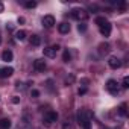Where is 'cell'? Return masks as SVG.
Instances as JSON below:
<instances>
[{"instance_id": "cb8c5ba5", "label": "cell", "mask_w": 129, "mask_h": 129, "mask_svg": "<svg viewBox=\"0 0 129 129\" xmlns=\"http://www.w3.org/2000/svg\"><path fill=\"white\" fill-rule=\"evenodd\" d=\"M30 96H32L34 99H37V97L40 96V91H38V90H32V91H30Z\"/></svg>"}, {"instance_id": "6da1fadb", "label": "cell", "mask_w": 129, "mask_h": 129, "mask_svg": "<svg viewBox=\"0 0 129 129\" xmlns=\"http://www.w3.org/2000/svg\"><path fill=\"white\" fill-rule=\"evenodd\" d=\"M78 123L82 129H91V114L87 108H81L78 111Z\"/></svg>"}, {"instance_id": "30bf717a", "label": "cell", "mask_w": 129, "mask_h": 129, "mask_svg": "<svg viewBox=\"0 0 129 129\" xmlns=\"http://www.w3.org/2000/svg\"><path fill=\"white\" fill-rule=\"evenodd\" d=\"M100 34H102L105 38H108V37L111 35V23H109V21L105 23L103 26H100Z\"/></svg>"}, {"instance_id": "3957f363", "label": "cell", "mask_w": 129, "mask_h": 129, "mask_svg": "<svg viewBox=\"0 0 129 129\" xmlns=\"http://www.w3.org/2000/svg\"><path fill=\"white\" fill-rule=\"evenodd\" d=\"M106 90H108L112 96H117V94L120 93L118 84H117V81H114V79H109V81L106 82Z\"/></svg>"}, {"instance_id": "ffe728a7", "label": "cell", "mask_w": 129, "mask_h": 129, "mask_svg": "<svg viewBox=\"0 0 129 129\" xmlns=\"http://www.w3.org/2000/svg\"><path fill=\"white\" fill-rule=\"evenodd\" d=\"M121 87H123L124 90H126V88H129V78H127V76H124V78H123V84H121Z\"/></svg>"}, {"instance_id": "44dd1931", "label": "cell", "mask_w": 129, "mask_h": 129, "mask_svg": "<svg viewBox=\"0 0 129 129\" xmlns=\"http://www.w3.org/2000/svg\"><path fill=\"white\" fill-rule=\"evenodd\" d=\"M78 30H79V32H85V30H87V24H85V23H79V24H78Z\"/></svg>"}, {"instance_id": "5bb4252c", "label": "cell", "mask_w": 129, "mask_h": 129, "mask_svg": "<svg viewBox=\"0 0 129 129\" xmlns=\"http://www.w3.org/2000/svg\"><path fill=\"white\" fill-rule=\"evenodd\" d=\"M11 127V120L9 118H2L0 120V129H9Z\"/></svg>"}, {"instance_id": "484cf974", "label": "cell", "mask_w": 129, "mask_h": 129, "mask_svg": "<svg viewBox=\"0 0 129 129\" xmlns=\"http://www.w3.org/2000/svg\"><path fill=\"white\" fill-rule=\"evenodd\" d=\"M18 102H20V97L18 96H14L12 97V103H18Z\"/></svg>"}, {"instance_id": "8992f818", "label": "cell", "mask_w": 129, "mask_h": 129, "mask_svg": "<svg viewBox=\"0 0 129 129\" xmlns=\"http://www.w3.org/2000/svg\"><path fill=\"white\" fill-rule=\"evenodd\" d=\"M58 120V112L56 111H47L46 114H44V121L46 123H53V121H56Z\"/></svg>"}, {"instance_id": "52a82bcc", "label": "cell", "mask_w": 129, "mask_h": 129, "mask_svg": "<svg viewBox=\"0 0 129 129\" xmlns=\"http://www.w3.org/2000/svg\"><path fill=\"white\" fill-rule=\"evenodd\" d=\"M108 66H109L111 69L117 70V69L121 67V61H120L117 56H109V59H108Z\"/></svg>"}, {"instance_id": "277c9868", "label": "cell", "mask_w": 129, "mask_h": 129, "mask_svg": "<svg viewBox=\"0 0 129 129\" xmlns=\"http://www.w3.org/2000/svg\"><path fill=\"white\" fill-rule=\"evenodd\" d=\"M41 23H43V26H44V27L50 29V27H53V26H55V17H53V15H44V17H43V20H41Z\"/></svg>"}, {"instance_id": "2e32d148", "label": "cell", "mask_w": 129, "mask_h": 129, "mask_svg": "<svg viewBox=\"0 0 129 129\" xmlns=\"http://www.w3.org/2000/svg\"><path fill=\"white\" fill-rule=\"evenodd\" d=\"M15 40L24 41V40H26V32H24V30H17V32H15Z\"/></svg>"}, {"instance_id": "7a4b0ae2", "label": "cell", "mask_w": 129, "mask_h": 129, "mask_svg": "<svg viewBox=\"0 0 129 129\" xmlns=\"http://www.w3.org/2000/svg\"><path fill=\"white\" fill-rule=\"evenodd\" d=\"M72 17L75 20H79V21H85L88 18V12L85 9H81V8H75L72 11Z\"/></svg>"}, {"instance_id": "603a6c76", "label": "cell", "mask_w": 129, "mask_h": 129, "mask_svg": "<svg viewBox=\"0 0 129 129\" xmlns=\"http://www.w3.org/2000/svg\"><path fill=\"white\" fill-rule=\"evenodd\" d=\"M75 81V76L73 75H70V78H66V85H69V84H72Z\"/></svg>"}, {"instance_id": "5b68a950", "label": "cell", "mask_w": 129, "mask_h": 129, "mask_svg": "<svg viewBox=\"0 0 129 129\" xmlns=\"http://www.w3.org/2000/svg\"><path fill=\"white\" fill-rule=\"evenodd\" d=\"M58 50H59V46H50V47H46V49H44V56H47V58H55L56 53H58Z\"/></svg>"}, {"instance_id": "4fadbf2b", "label": "cell", "mask_w": 129, "mask_h": 129, "mask_svg": "<svg viewBox=\"0 0 129 129\" xmlns=\"http://www.w3.org/2000/svg\"><path fill=\"white\" fill-rule=\"evenodd\" d=\"M12 58H14V55H12V52H11V50H5V52L2 53V59H3V61H6V62H11V61H12Z\"/></svg>"}, {"instance_id": "d4e9b609", "label": "cell", "mask_w": 129, "mask_h": 129, "mask_svg": "<svg viewBox=\"0 0 129 129\" xmlns=\"http://www.w3.org/2000/svg\"><path fill=\"white\" fill-rule=\"evenodd\" d=\"M85 93H87V88H79V91H78V94H79V96H84Z\"/></svg>"}, {"instance_id": "83f0119b", "label": "cell", "mask_w": 129, "mask_h": 129, "mask_svg": "<svg viewBox=\"0 0 129 129\" xmlns=\"http://www.w3.org/2000/svg\"><path fill=\"white\" fill-rule=\"evenodd\" d=\"M3 9H5V6H3V3L0 2V12H3Z\"/></svg>"}, {"instance_id": "f1b7e54d", "label": "cell", "mask_w": 129, "mask_h": 129, "mask_svg": "<svg viewBox=\"0 0 129 129\" xmlns=\"http://www.w3.org/2000/svg\"><path fill=\"white\" fill-rule=\"evenodd\" d=\"M18 23H21V24H23V23H24V18H23V17H20V18H18Z\"/></svg>"}, {"instance_id": "9a60e30c", "label": "cell", "mask_w": 129, "mask_h": 129, "mask_svg": "<svg viewBox=\"0 0 129 129\" xmlns=\"http://www.w3.org/2000/svg\"><path fill=\"white\" fill-rule=\"evenodd\" d=\"M127 105L126 103H121L120 106H118V115H121V117H126L127 115Z\"/></svg>"}, {"instance_id": "7402d4cb", "label": "cell", "mask_w": 129, "mask_h": 129, "mask_svg": "<svg viewBox=\"0 0 129 129\" xmlns=\"http://www.w3.org/2000/svg\"><path fill=\"white\" fill-rule=\"evenodd\" d=\"M108 50H109V46L108 44H100V52H105L106 53Z\"/></svg>"}, {"instance_id": "ba28073f", "label": "cell", "mask_w": 129, "mask_h": 129, "mask_svg": "<svg viewBox=\"0 0 129 129\" xmlns=\"http://www.w3.org/2000/svg\"><path fill=\"white\" fill-rule=\"evenodd\" d=\"M46 61L44 59H35L34 61V69L37 70V72H44L46 70Z\"/></svg>"}, {"instance_id": "f546056e", "label": "cell", "mask_w": 129, "mask_h": 129, "mask_svg": "<svg viewBox=\"0 0 129 129\" xmlns=\"http://www.w3.org/2000/svg\"><path fill=\"white\" fill-rule=\"evenodd\" d=\"M0 43H2V37H0Z\"/></svg>"}, {"instance_id": "9c48e42d", "label": "cell", "mask_w": 129, "mask_h": 129, "mask_svg": "<svg viewBox=\"0 0 129 129\" xmlns=\"http://www.w3.org/2000/svg\"><path fill=\"white\" fill-rule=\"evenodd\" d=\"M12 73H14V69L12 67H3V69H0V79L9 78Z\"/></svg>"}, {"instance_id": "ac0fdd59", "label": "cell", "mask_w": 129, "mask_h": 129, "mask_svg": "<svg viewBox=\"0 0 129 129\" xmlns=\"http://www.w3.org/2000/svg\"><path fill=\"white\" fill-rule=\"evenodd\" d=\"M70 59H72V55H70L69 50H66V52H64V55H62V61H64V62H69Z\"/></svg>"}, {"instance_id": "e0dca14e", "label": "cell", "mask_w": 129, "mask_h": 129, "mask_svg": "<svg viewBox=\"0 0 129 129\" xmlns=\"http://www.w3.org/2000/svg\"><path fill=\"white\" fill-rule=\"evenodd\" d=\"M105 23H108V20H106L105 17H96V24H99V27L103 26Z\"/></svg>"}, {"instance_id": "8fae6325", "label": "cell", "mask_w": 129, "mask_h": 129, "mask_svg": "<svg viewBox=\"0 0 129 129\" xmlns=\"http://www.w3.org/2000/svg\"><path fill=\"white\" fill-rule=\"evenodd\" d=\"M58 30H59V34H69L70 32V24L64 21V23H61L58 26Z\"/></svg>"}, {"instance_id": "7c38bea8", "label": "cell", "mask_w": 129, "mask_h": 129, "mask_svg": "<svg viewBox=\"0 0 129 129\" xmlns=\"http://www.w3.org/2000/svg\"><path fill=\"white\" fill-rule=\"evenodd\" d=\"M29 43H30V46H34V47H38V46L41 44V38H40L38 35H32V37L29 38Z\"/></svg>"}, {"instance_id": "d6986e66", "label": "cell", "mask_w": 129, "mask_h": 129, "mask_svg": "<svg viewBox=\"0 0 129 129\" xmlns=\"http://www.w3.org/2000/svg\"><path fill=\"white\" fill-rule=\"evenodd\" d=\"M24 6L29 8V9H30V8H35V6H37V2H34V0H29V2L24 3Z\"/></svg>"}, {"instance_id": "4316f807", "label": "cell", "mask_w": 129, "mask_h": 129, "mask_svg": "<svg viewBox=\"0 0 129 129\" xmlns=\"http://www.w3.org/2000/svg\"><path fill=\"white\" fill-rule=\"evenodd\" d=\"M6 29H8V30H12V29H14V24L8 23V24H6Z\"/></svg>"}]
</instances>
